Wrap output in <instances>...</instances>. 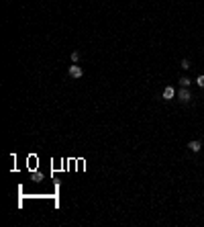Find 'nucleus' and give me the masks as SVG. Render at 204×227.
I'll use <instances>...</instances> for the list:
<instances>
[{"mask_svg": "<svg viewBox=\"0 0 204 227\" xmlns=\"http://www.w3.org/2000/svg\"><path fill=\"white\" fill-rule=\"evenodd\" d=\"M178 100H180V103H184V104H186V103H190V100H192L190 90H188V88H182L180 92H178Z\"/></svg>", "mask_w": 204, "mask_h": 227, "instance_id": "f257e3e1", "label": "nucleus"}, {"mask_svg": "<svg viewBox=\"0 0 204 227\" xmlns=\"http://www.w3.org/2000/svg\"><path fill=\"white\" fill-rule=\"evenodd\" d=\"M68 74L72 76V78H76V80H78V78H82V76H84V70H82L80 66H69Z\"/></svg>", "mask_w": 204, "mask_h": 227, "instance_id": "f03ea898", "label": "nucleus"}, {"mask_svg": "<svg viewBox=\"0 0 204 227\" xmlns=\"http://www.w3.org/2000/svg\"><path fill=\"white\" fill-rule=\"evenodd\" d=\"M176 96V90H174V86H165L161 92V98L163 100H171V98Z\"/></svg>", "mask_w": 204, "mask_h": 227, "instance_id": "7ed1b4c3", "label": "nucleus"}, {"mask_svg": "<svg viewBox=\"0 0 204 227\" xmlns=\"http://www.w3.org/2000/svg\"><path fill=\"white\" fill-rule=\"evenodd\" d=\"M188 147H190V151H194V153H198V151L202 150V143H200L198 139H194V141H190V143H188Z\"/></svg>", "mask_w": 204, "mask_h": 227, "instance_id": "20e7f679", "label": "nucleus"}, {"mask_svg": "<svg viewBox=\"0 0 204 227\" xmlns=\"http://www.w3.org/2000/svg\"><path fill=\"white\" fill-rule=\"evenodd\" d=\"M180 84H182V88H188V86L192 84V80H190V78H186V76H184V78H180Z\"/></svg>", "mask_w": 204, "mask_h": 227, "instance_id": "39448f33", "label": "nucleus"}, {"mask_svg": "<svg viewBox=\"0 0 204 227\" xmlns=\"http://www.w3.org/2000/svg\"><path fill=\"white\" fill-rule=\"evenodd\" d=\"M72 62H74V63L80 62V51H74V53H72Z\"/></svg>", "mask_w": 204, "mask_h": 227, "instance_id": "423d86ee", "label": "nucleus"}, {"mask_svg": "<svg viewBox=\"0 0 204 227\" xmlns=\"http://www.w3.org/2000/svg\"><path fill=\"white\" fill-rule=\"evenodd\" d=\"M182 68L184 70H190L192 66H190V59H182Z\"/></svg>", "mask_w": 204, "mask_h": 227, "instance_id": "0eeeda50", "label": "nucleus"}, {"mask_svg": "<svg viewBox=\"0 0 204 227\" xmlns=\"http://www.w3.org/2000/svg\"><path fill=\"white\" fill-rule=\"evenodd\" d=\"M196 84L200 86V88H204V76H198V78H196Z\"/></svg>", "mask_w": 204, "mask_h": 227, "instance_id": "6e6552de", "label": "nucleus"}]
</instances>
